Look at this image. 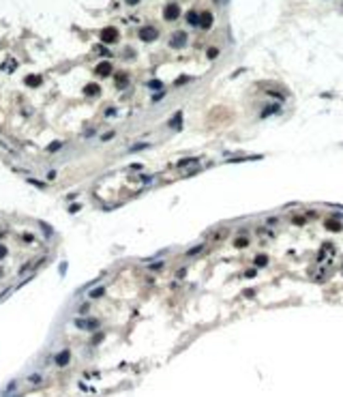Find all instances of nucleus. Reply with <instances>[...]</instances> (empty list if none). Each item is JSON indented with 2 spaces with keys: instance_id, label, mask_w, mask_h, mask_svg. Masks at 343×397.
I'll return each instance as SVG.
<instances>
[{
  "instance_id": "obj_1",
  "label": "nucleus",
  "mask_w": 343,
  "mask_h": 397,
  "mask_svg": "<svg viewBox=\"0 0 343 397\" xmlns=\"http://www.w3.org/2000/svg\"><path fill=\"white\" fill-rule=\"evenodd\" d=\"M157 37H159V30H157V28L146 26V28H142V30H139V39H142V41H155Z\"/></svg>"
},
{
  "instance_id": "obj_2",
  "label": "nucleus",
  "mask_w": 343,
  "mask_h": 397,
  "mask_svg": "<svg viewBox=\"0 0 343 397\" xmlns=\"http://www.w3.org/2000/svg\"><path fill=\"white\" fill-rule=\"evenodd\" d=\"M178 15H180V6H178L176 2H172V4H167V6H165V13H163V17H165L167 22L176 19Z\"/></svg>"
},
{
  "instance_id": "obj_3",
  "label": "nucleus",
  "mask_w": 343,
  "mask_h": 397,
  "mask_svg": "<svg viewBox=\"0 0 343 397\" xmlns=\"http://www.w3.org/2000/svg\"><path fill=\"white\" fill-rule=\"evenodd\" d=\"M170 45H172V47H182V45H187V32L178 30L176 35H172V39H170Z\"/></svg>"
},
{
  "instance_id": "obj_4",
  "label": "nucleus",
  "mask_w": 343,
  "mask_h": 397,
  "mask_svg": "<svg viewBox=\"0 0 343 397\" xmlns=\"http://www.w3.org/2000/svg\"><path fill=\"white\" fill-rule=\"evenodd\" d=\"M101 39H103L105 43H114V41L118 39V30H116V28H105V30L101 32Z\"/></svg>"
},
{
  "instance_id": "obj_5",
  "label": "nucleus",
  "mask_w": 343,
  "mask_h": 397,
  "mask_svg": "<svg viewBox=\"0 0 343 397\" xmlns=\"http://www.w3.org/2000/svg\"><path fill=\"white\" fill-rule=\"evenodd\" d=\"M213 26V15L208 13V11H204L202 15H200V28H204V30H208Z\"/></svg>"
},
{
  "instance_id": "obj_6",
  "label": "nucleus",
  "mask_w": 343,
  "mask_h": 397,
  "mask_svg": "<svg viewBox=\"0 0 343 397\" xmlns=\"http://www.w3.org/2000/svg\"><path fill=\"white\" fill-rule=\"evenodd\" d=\"M272 114H281V107L279 105H268V107H264L262 110V118H268V116H272Z\"/></svg>"
},
{
  "instance_id": "obj_7",
  "label": "nucleus",
  "mask_w": 343,
  "mask_h": 397,
  "mask_svg": "<svg viewBox=\"0 0 343 397\" xmlns=\"http://www.w3.org/2000/svg\"><path fill=\"white\" fill-rule=\"evenodd\" d=\"M69 358H71V352H69V350H64V352H60L58 356H56V365H60V367H62V365H67V363H69Z\"/></svg>"
},
{
  "instance_id": "obj_8",
  "label": "nucleus",
  "mask_w": 343,
  "mask_h": 397,
  "mask_svg": "<svg viewBox=\"0 0 343 397\" xmlns=\"http://www.w3.org/2000/svg\"><path fill=\"white\" fill-rule=\"evenodd\" d=\"M197 163V157H187V159H180L176 163V168H189V165H195Z\"/></svg>"
},
{
  "instance_id": "obj_9",
  "label": "nucleus",
  "mask_w": 343,
  "mask_h": 397,
  "mask_svg": "<svg viewBox=\"0 0 343 397\" xmlns=\"http://www.w3.org/2000/svg\"><path fill=\"white\" fill-rule=\"evenodd\" d=\"M97 73H99V75H110V73H112V65H110V62H101V65L97 67Z\"/></svg>"
},
{
  "instance_id": "obj_10",
  "label": "nucleus",
  "mask_w": 343,
  "mask_h": 397,
  "mask_svg": "<svg viewBox=\"0 0 343 397\" xmlns=\"http://www.w3.org/2000/svg\"><path fill=\"white\" fill-rule=\"evenodd\" d=\"M326 228H328V230H333V232H339V230H341V223H339V219H335V217H333V219L326 221Z\"/></svg>"
},
{
  "instance_id": "obj_11",
  "label": "nucleus",
  "mask_w": 343,
  "mask_h": 397,
  "mask_svg": "<svg viewBox=\"0 0 343 397\" xmlns=\"http://www.w3.org/2000/svg\"><path fill=\"white\" fill-rule=\"evenodd\" d=\"M180 125H182V114L178 112V114L170 120V127H172V129H180Z\"/></svg>"
},
{
  "instance_id": "obj_12",
  "label": "nucleus",
  "mask_w": 343,
  "mask_h": 397,
  "mask_svg": "<svg viewBox=\"0 0 343 397\" xmlns=\"http://www.w3.org/2000/svg\"><path fill=\"white\" fill-rule=\"evenodd\" d=\"M187 22H189L191 26H200V17H197V13H193V11H191V13L187 15Z\"/></svg>"
},
{
  "instance_id": "obj_13",
  "label": "nucleus",
  "mask_w": 343,
  "mask_h": 397,
  "mask_svg": "<svg viewBox=\"0 0 343 397\" xmlns=\"http://www.w3.org/2000/svg\"><path fill=\"white\" fill-rule=\"evenodd\" d=\"M266 264H268V256H262V253L255 256V266L257 268H262V266H266Z\"/></svg>"
},
{
  "instance_id": "obj_14",
  "label": "nucleus",
  "mask_w": 343,
  "mask_h": 397,
  "mask_svg": "<svg viewBox=\"0 0 343 397\" xmlns=\"http://www.w3.org/2000/svg\"><path fill=\"white\" fill-rule=\"evenodd\" d=\"M26 84L28 86H37V84H41V77L39 75H28L26 77Z\"/></svg>"
},
{
  "instance_id": "obj_15",
  "label": "nucleus",
  "mask_w": 343,
  "mask_h": 397,
  "mask_svg": "<svg viewBox=\"0 0 343 397\" xmlns=\"http://www.w3.org/2000/svg\"><path fill=\"white\" fill-rule=\"evenodd\" d=\"M247 245H249V240H247L245 236H240V238L234 240V247H236V249H242V247H247Z\"/></svg>"
},
{
  "instance_id": "obj_16",
  "label": "nucleus",
  "mask_w": 343,
  "mask_h": 397,
  "mask_svg": "<svg viewBox=\"0 0 343 397\" xmlns=\"http://www.w3.org/2000/svg\"><path fill=\"white\" fill-rule=\"evenodd\" d=\"M60 148H62V142H52V144L47 146V150H49V153H58Z\"/></svg>"
},
{
  "instance_id": "obj_17",
  "label": "nucleus",
  "mask_w": 343,
  "mask_h": 397,
  "mask_svg": "<svg viewBox=\"0 0 343 397\" xmlns=\"http://www.w3.org/2000/svg\"><path fill=\"white\" fill-rule=\"evenodd\" d=\"M202 249H204V245H195V247H191V249L187 251V256H189V258H191V256H197Z\"/></svg>"
},
{
  "instance_id": "obj_18",
  "label": "nucleus",
  "mask_w": 343,
  "mask_h": 397,
  "mask_svg": "<svg viewBox=\"0 0 343 397\" xmlns=\"http://www.w3.org/2000/svg\"><path fill=\"white\" fill-rule=\"evenodd\" d=\"M103 294H105V288L101 286V288H97V290L90 292V299H99V296H103Z\"/></svg>"
},
{
  "instance_id": "obj_19",
  "label": "nucleus",
  "mask_w": 343,
  "mask_h": 397,
  "mask_svg": "<svg viewBox=\"0 0 343 397\" xmlns=\"http://www.w3.org/2000/svg\"><path fill=\"white\" fill-rule=\"evenodd\" d=\"M84 92L86 94H99V86H97V84H88Z\"/></svg>"
},
{
  "instance_id": "obj_20",
  "label": "nucleus",
  "mask_w": 343,
  "mask_h": 397,
  "mask_svg": "<svg viewBox=\"0 0 343 397\" xmlns=\"http://www.w3.org/2000/svg\"><path fill=\"white\" fill-rule=\"evenodd\" d=\"M144 148H148V144H135L133 148H129L131 153H135V150H144Z\"/></svg>"
},
{
  "instance_id": "obj_21",
  "label": "nucleus",
  "mask_w": 343,
  "mask_h": 397,
  "mask_svg": "<svg viewBox=\"0 0 343 397\" xmlns=\"http://www.w3.org/2000/svg\"><path fill=\"white\" fill-rule=\"evenodd\" d=\"M304 221H307V217H294V219H292V223H296V225H302Z\"/></svg>"
},
{
  "instance_id": "obj_22",
  "label": "nucleus",
  "mask_w": 343,
  "mask_h": 397,
  "mask_svg": "<svg viewBox=\"0 0 343 397\" xmlns=\"http://www.w3.org/2000/svg\"><path fill=\"white\" fill-rule=\"evenodd\" d=\"M268 94H270V97H275V99H285L281 92H275V90H268Z\"/></svg>"
},
{
  "instance_id": "obj_23",
  "label": "nucleus",
  "mask_w": 343,
  "mask_h": 397,
  "mask_svg": "<svg viewBox=\"0 0 343 397\" xmlns=\"http://www.w3.org/2000/svg\"><path fill=\"white\" fill-rule=\"evenodd\" d=\"M28 182H30V185H37V187H45V182H41V180H35V178H30V180H28Z\"/></svg>"
},
{
  "instance_id": "obj_24",
  "label": "nucleus",
  "mask_w": 343,
  "mask_h": 397,
  "mask_svg": "<svg viewBox=\"0 0 343 397\" xmlns=\"http://www.w3.org/2000/svg\"><path fill=\"white\" fill-rule=\"evenodd\" d=\"M206 54H208V58H214V56L219 54V49H217V47H213V49H208Z\"/></svg>"
},
{
  "instance_id": "obj_25",
  "label": "nucleus",
  "mask_w": 343,
  "mask_h": 397,
  "mask_svg": "<svg viewBox=\"0 0 343 397\" xmlns=\"http://www.w3.org/2000/svg\"><path fill=\"white\" fill-rule=\"evenodd\" d=\"M255 275H257L255 268H251V270H247V273H245V277H249V279H251V277H255Z\"/></svg>"
},
{
  "instance_id": "obj_26",
  "label": "nucleus",
  "mask_w": 343,
  "mask_h": 397,
  "mask_svg": "<svg viewBox=\"0 0 343 397\" xmlns=\"http://www.w3.org/2000/svg\"><path fill=\"white\" fill-rule=\"evenodd\" d=\"M163 268V262H159V264H150V270H161Z\"/></svg>"
},
{
  "instance_id": "obj_27",
  "label": "nucleus",
  "mask_w": 343,
  "mask_h": 397,
  "mask_svg": "<svg viewBox=\"0 0 343 397\" xmlns=\"http://www.w3.org/2000/svg\"><path fill=\"white\" fill-rule=\"evenodd\" d=\"M148 86H150V88H161V82H150Z\"/></svg>"
},
{
  "instance_id": "obj_28",
  "label": "nucleus",
  "mask_w": 343,
  "mask_h": 397,
  "mask_svg": "<svg viewBox=\"0 0 343 397\" xmlns=\"http://www.w3.org/2000/svg\"><path fill=\"white\" fill-rule=\"evenodd\" d=\"M161 99H163V92H159V94H155V97H152V101H161Z\"/></svg>"
},
{
  "instance_id": "obj_29",
  "label": "nucleus",
  "mask_w": 343,
  "mask_h": 397,
  "mask_svg": "<svg viewBox=\"0 0 343 397\" xmlns=\"http://www.w3.org/2000/svg\"><path fill=\"white\" fill-rule=\"evenodd\" d=\"M125 2H127V4H137L139 0H125Z\"/></svg>"
},
{
  "instance_id": "obj_30",
  "label": "nucleus",
  "mask_w": 343,
  "mask_h": 397,
  "mask_svg": "<svg viewBox=\"0 0 343 397\" xmlns=\"http://www.w3.org/2000/svg\"><path fill=\"white\" fill-rule=\"evenodd\" d=\"M2 253H4V247H0V256H2Z\"/></svg>"
}]
</instances>
